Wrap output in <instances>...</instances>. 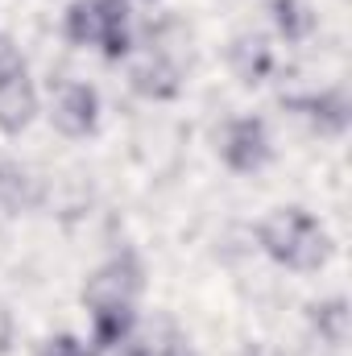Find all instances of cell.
Returning <instances> with one entry per match:
<instances>
[{
	"mask_svg": "<svg viewBox=\"0 0 352 356\" xmlns=\"http://www.w3.org/2000/svg\"><path fill=\"white\" fill-rule=\"evenodd\" d=\"M257 249L273 266L294 273H319L332 261V236L307 207H273L257 224Z\"/></svg>",
	"mask_w": 352,
	"mask_h": 356,
	"instance_id": "obj_1",
	"label": "cell"
},
{
	"mask_svg": "<svg viewBox=\"0 0 352 356\" xmlns=\"http://www.w3.org/2000/svg\"><path fill=\"white\" fill-rule=\"evenodd\" d=\"M145 294V261L137 257V249H120L108 261L91 269L83 277L79 302L83 311H99V307H125V302H141Z\"/></svg>",
	"mask_w": 352,
	"mask_h": 356,
	"instance_id": "obj_2",
	"label": "cell"
},
{
	"mask_svg": "<svg viewBox=\"0 0 352 356\" xmlns=\"http://www.w3.org/2000/svg\"><path fill=\"white\" fill-rule=\"evenodd\" d=\"M216 154L232 175H262L273 162V137L262 116H228L216 133Z\"/></svg>",
	"mask_w": 352,
	"mask_h": 356,
	"instance_id": "obj_3",
	"label": "cell"
},
{
	"mask_svg": "<svg viewBox=\"0 0 352 356\" xmlns=\"http://www.w3.org/2000/svg\"><path fill=\"white\" fill-rule=\"evenodd\" d=\"M50 124L58 137L67 141H88L99 133V116H104V99L99 91L91 88L88 79H67L58 83L54 95H50Z\"/></svg>",
	"mask_w": 352,
	"mask_h": 356,
	"instance_id": "obj_4",
	"label": "cell"
},
{
	"mask_svg": "<svg viewBox=\"0 0 352 356\" xmlns=\"http://www.w3.org/2000/svg\"><path fill=\"white\" fill-rule=\"evenodd\" d=\"M282 108L294 112L298 120H307L319 137H344L352 129V95L340 83L319 91H303V95H282Z\"/></svg>",
	"mask_w": 352,
	"mask_h": 356,
	"instance_id": "obj_5",
	"label": "cell"
},
{
	"mask_svg": "<svg viewBox=\"0 0 352 356\" xmlns=\"http://www.w3.org/2000/svg\"><path fill=\"white\" fill-rule=\"evenodd\" d=\"M186 88V75H182V63L170 54H158V50H145L141 58L129 63V91L150 99V104H175Z\"/></svg>",
	"mask_w": 352,
	"mask_h": 356,
	"instance_id": "obj_6",
	"label": "cell"
},
{
	"mask_svg": "<svg viewBox=\"0 0 352 356\" xmlns=\"http://www.w3.org/2000/svg\"><path fill=\"white\" fill-rule=\"evenodd\" d=\"M224 58H228L232 79H237L241 88H249V91L269 83L273 71H278V54H273L269 38H265V33H253V29H241V33L228 42Z\"/></svg>",
	"mask_w": 352,
	"mask_h": 356,
	"instance_id": "obj_7",
	"label": "cell"
},
{
	"mask_svg": "<svg viewBox=\"0 0 352 356\" xmlns=\"http://www.w3.org/2000/svg\"><path fill=\"white\" fill-rule=\"evenodd\" d=\"M38 112H42V95L33 88L29 71L0 83V133L4 137H21L38 120Z\"/></svg>",
	"mask_w": 352,
	"mask_h": 356,
	"instance_id": "obj_8",
	"label": "cell"
},
{
	"mask_svg": "<svg viewBox=\"0 0 352 356\" xmlns=\"http://www.w3.org/2000/svg\"><path fill=\"white\" fill-rule=\"evenodd\" d=\"M137 307L125 302V307H99V311H88V348L95 356H108L112 348H120L125 340L137 336Z\"/></svg>",
	"mask_w": 352,
	"mask_h": 356,
	"instance_id": "obj_9",
	"label": "cell"
},
{
	"mask_svg": "<svg viewBox=\"0 0 352 356\" xmlns=\"http://www.w3.org/2000/svg\"><path fill=\"white\" fill-rule=\"evenodd\" d=\"M307 315V327L319 344L328 348H349V336H352V307L344 294H332V298H315L303 307Z\"/></svg>",
	"mask_w": 352,
	"mask_h": 356,
	"instance_id": "obj_10",
	"label": "cell"
},
{
	"mask_svg": "<svg viewBox=\"0 0 352 356\" xmlns=\"http://www.w3.org/2000/svg\"><path fill=\"white\" fill-rule=\"evenodd\" d=\"M38 203H42L38 178L29 175L21 162L0 158V211L4 216H21V211H33Z\"/></svg>",
	"mask_w": 352,
	"mask_h": 356,
	"instance_id": "obj_11",
	"label": "cell"
},
{
	"mask_svg": "<svg viewBox=\"0 0 352 356\" xmlns=\"http://www.w3.org/2000/svg\"><path fill=\"white\" fill-rule=\"evenodd\" d=\"M269 21H273V33L290 46L315 33V8L307 0H269Z\"/></svg>",
	"mask_w": 352,
	"mask_h": 356,
	"instance_id": "obj_12",
	"label": "cell"
},
{
	"mask_svg": "<svg viewBox=\"0 0 352 356\" xmlns=\"http://www.w3.org/2000/svg\"><path fill=\"white\" fill-rule=\"evenodd\" d=\"M99 25H104V13H99L95 0H71L67 13H63V38L79 50H95Z\"/></svg>",
	"mask_w": 352,
	"mask_h": 356,
	"instance_id": "obj_13",
	"label": "cell"
},
{
	"mask_svg": "<svg viewBox=\"0 0 352 356\" xmlns=\"http://www.w3.org/2000/svg\"><path fill=\"white\" fill-rule=\"evenodd\" d=\"M145 344H150V353L154 356H199L195 353V344H191V336H186L182 327H175V323H162L158 336L145 340Z\"/></svg>",
	"mask_w": 352,
	"mask_h": 356,
	"instance_id": "obj_14",
	"label": "cell"
},
{
	"mask_svg": "<svg viewBox=\"0 0 352 356\" xmlns=\"http://www.w3.org/2000/svg\"><path fill=\"white\" fill-rule=\"evenodd\" d=\"M33 356H95V353L88 348V340H79L75 332H54V336H46L38 344Z\"/></svg>",
	"mask_w": 352,
	"mask_h": 356,
	"instance_id": "obj_15",
	"label": "cell"
},
{
	"mask_svg": "<svg viewBox=\"0 0 352 356\" xmlns=\"http://www.w3.org/2000/svg\"><path fill=\"white\" fill-rule=\"evenodd\" d=\"M25 71H29V67H25V54H21L17 38L0 29V83L13 79V75H25Z\"/></svg>",
	"mask_w": 352,
	"mask_h": 356,
	"instance_id": "obj_16",
	"label": "cell"
},
{
	"mask_svg": "<svg viewBox=\"0 0 352 356\" xmlns=\"http://www.w3.org/2000/svg\"><path fill=\"white\" fill-rule=\"evenodd\" d=\"M13 340H17V319H13V311L0 302V356L13 353Z\"/></svg>",
	"mask_w": 352,
	"mask_h": 356,
	"instance_id": "obj_17",
	"label": "cell"
},
{
	"mask_svg": "<svg viewBox=\"0 0 352 356\" xmlns=\"http://www.w3.org/2000/svg\"><path fill=\"white\" fill-rule=\"evenodd\" d=\"M108 356H154V353H150V344H145V340H137V336H133V340H125L120 348H112Z\"/></svg>",
	"mask_w": 352,
	"mask_h": 356,
	"instance_id": "obj_18",
	"label": "cell"
},
{
	"mask_svg": "<svg viewBox=\"0 0 352 356\" xmlns=\"http://www.w3.org/2000/svg\"><path fill=\"white\" fill-rule=\"evenodd\" d=\"M133 4H158V0H133Z\"/></svg>",
	"mask_w": 352,
	"mask_h": 356,
	"instance_id": "obj_19",
	"label": "cell"
}]
</instances>
